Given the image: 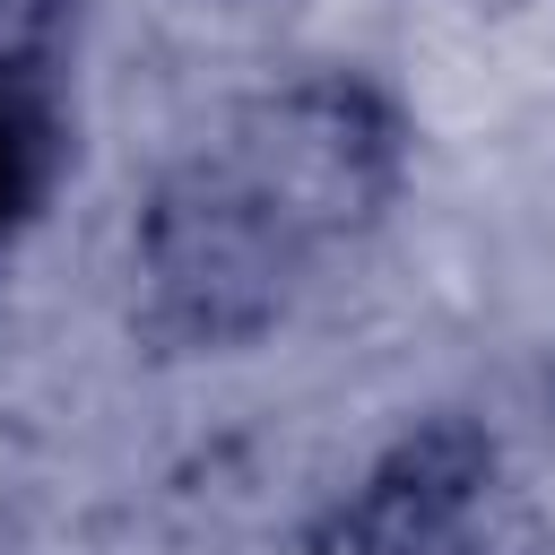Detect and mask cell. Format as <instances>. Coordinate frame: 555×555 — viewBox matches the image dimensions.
<instances>
[{"label":"cell","mask_w":555,"mask_h":555,"mask_svg":"<svg viewBox=\"0 0 555 555\" xmlns=\"http://www.w3.org/2000/svg\"><path fill=\"white\" fill-rule=\"evenodd\" d=\"M69 0H0V26H43V17H61Z\"/></svg>","instance_id":"obj_4"},{"label":"cell","mask_w":555,"mask_h":555,"mask_svg":"<svg viewBox=\"0 0 555 555\" xmlns=\"http://www.w3.org/2000/svg\"><path fill=\"white\" fill-rule=\"evenodd\" d=\"M78 156V87L61 52V17L0 26V269L43 225Z\"/></svg>","instance_id":"obj_3"},{"label":"cell","mask_w":555,"mask_h":555,"mask_svg":"<svg viewBox=\"0 0 555 555\" xmlns=\"http://www.w3.org/2000/svg\"><path fill=\"white\" fill-rule=\"evenodd\" d=\"M408 182V113L364 69H295L225 104L130 217V330L156 356H234L356 260Z\"/></svg>","instance_id":"obj_1"},{"label":"cell","mask_w":555,"mask_h":555,"mask_svg":"<svg viewBox=\"0 0 555 555\" xmlns=\"http://www.w3.org/2000/svg\"><path fill=\"white\" fill-rule=\"evenodd\" d=\"M538 512L503 442L468 416H425L373 451L286 555H538Z\"/></svg>","instance_id":"obj_2"}]
</instances>
